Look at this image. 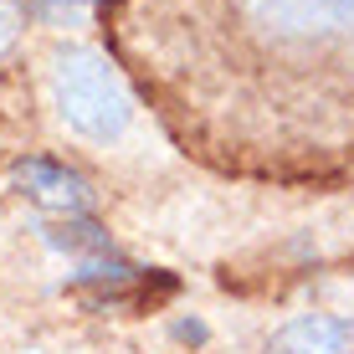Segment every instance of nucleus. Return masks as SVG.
Returning a JSON list of instances; mask_svg holds the SVG:
<instances>
[{
    "instance_id": "obj_1",
    "label": "nucleus",
    "mask_w": 354,
    "mask_h": 354,
    "mask_svg": "<svg viewBox=\"0 0 354 354\" xmlns=\"http://www.w3.org/2000/svg\"><path fill=\"white\" fill-rule=\"evenodd\" d=\"M124 62L180 154L226 180H354V0H124Z\"/></svg>"
},
{
    "instance_id": "obj_2",
    "label": "nucleus",
    "mask_w": 354,
    "mask_h": 354,
    "mask_svg": "<svg viewBox=\"0 0 354 354\" xmlns=\"http://www.w3.org/2000/svg\"><path fill=\"white\" fill-rule=\"evenodd\" d=\"M52 88H57V108L62 118L77 133L88 139H118L129 129V88L118 77V67L108 62L103 52L93 46H67L57 52V67H52Z\"/></svg>"
},
{
    "instance_id": "obj_3",
    "label": "nucleus",
    "mask_w": 354,
    "mask_h": 354,
    "mask_svg": "<svg viewBox=\"0 0 354 354\" xmlns=\"http://www.w3.org/2000/svg\"><path fill=\"white\" fill-rule=\"evenodd\" d=\"M349 344H354L349 324H339V319H324V313H313V319L288 324L283 334L272 339V354H349Z\"/></svg>"
},
{
    "instance_id": "obj_4",
    "label": "nucleus",
    "mask_w": 354,
    "mask_h": 354,
    "mask_svg": "<svg viewBox=\"0 0 354 354\" xmlns=\"http://www.w3.org/2000/svg\"><path fill=\"white\" fill-rule=\"evenodd\" d=\"M10 36H16V10H10V0H0V52L10 46Z\"/></svg>"
}]
</instances>
